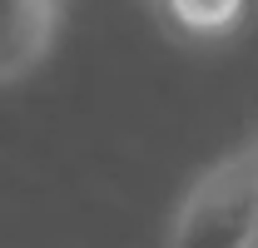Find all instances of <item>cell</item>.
<instances>
[{
  "instance_id": "obj_1",
  "label": "cell",
  "mask_w": 258,
  "mask_h": 248,
  "mask_svg": "<svg viewBox=\"0 0 258 248\" xmlns=\"http://www.w3.org/2000/svg\"><path fill=\"white\" fill-rule=\"evenodd\" d=\"M174 243H214L243 248L258 243V144L214 164L189 189L174 218Z\"/></svg>"
},
{
  "instance_id": "obj_2",
  "label": "cell",
  "mask_w": 258,
  "mask_h": 248,
  "mask_svg": "<svg viewBox=\"0 0 258 248\" xmlns=\"http://www.w3.org/2000/svg\"><path fill=\"white\" fill-rule=\"evenodd\" d=\"M60 0H0V85L30 75L50 55Z\"/></svg>"
},
{
  "instance_id": "obj_3",
  "label": "cell",
  "mask_w": 258,
  "mask_h": 248,
  "mask_svg": "<svg viewBox=\"0 0 258 248\" xmlns=\"http://www.w3.org/2000/svg\"><path fill=\"white\" fill-rule=\"evenodd\" d=\"M159 5L184 35H194V40H219V35L238 30L248 0H159Z\"/></svg>"
}]
</instances>
